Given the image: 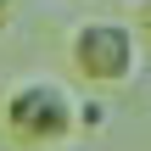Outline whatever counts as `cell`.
<instances>
[{"instance_id":"1","label":"cell","mask_w":151,"mask_h":151,"mask_svg":"<svg viewBox=\"0 0 151 151\" xmlns=\"http://www.w3.org/2000/svg\"><path fill=\"white\" fill-rule=\"evenodd\" d=\"M67 62L84 84L95 90H118L140 73V28L118 22V17H95V22H78L73 39H67Z\"/></svg>"},{"instance_id":"2","label":"cell","mask_w":151,"mask_h":151,"mask_svg":"<svg viewBox=\"0 0 151 151\" xmlns=\"http://www.w3.org/2000/svg\"><path fill=\"white\" fill-rule=\"evenodd\" d=\"M6 129H11V140H22L34 151L67 146L78 134V101L56 78H28L6 95Z\"/></svg>"},{"instance_id":"3","label":"cell","mask_w":151,"mask_h":151,"mask_svg":"<svg viewBox=\"0 0 151 151\" xmlns=\"http://www.w3.org/2000/svg\"><path fill=\"white\" fill-rule=\"evenodd\" d=\"M101 118H106L101 101H84V106H78V129H101Z\"/></svg>"},{"instance_id":"4","label":"cell","mask_w":151,"mask_h":151,"mask_svg":"<svg viewBox=\"0 0 151 151\" xmlns=\"http://www.w3.org/2000/svg\"><path fill=\"white\" fill-rule=\"evenodd\" d=\"M146 34H151V6H146Z\"/></svg>"}]
</instances>
